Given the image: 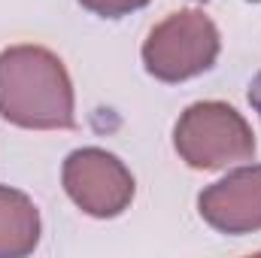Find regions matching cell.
<instances>
[{"mask_svg": "<svg viewBox=\"0 0 261 258\" xmlns=\"http://www.w3.org/2000/svg\"><path fill=\"white\" fill-rule=\"evenodd\" d=\"M0 119L24 131H70L76 97L64 61L43 46L0 52Z\"/></svg>", "mask_w": 261, "mask_h": 258, "instance_id": "1", "label": "cell"}, {"mask_svg": "<svg viewBox=\"0 0 261 258\" xmlns=\"http://www.w3.org/2000/svg\"><path fill=\"white\" fill-rule=\"evenodd\" d=\"M173 146L195 170H222L255 158V134L249 122L225 100L192 104L173 128Z\"/></svg>", "mask_w": 261, "mask_h": 258, "instance_id": "2", "label": "cell"}, {"mask_svg": "<svg viewBox=\"0 0 261 258\" xmlns=\"http://www.w3.org/2000/svg\"><path fill=\"white\" fill-rule=\"evenodd\" d=\"M222 49L219 28L200 9H179L158 21L143 43V67L158 82H186L206 73Z\"/></svg>", "mask_w": 261, "mask_h": 258, "instance_id": "3", "label": "cell"}, {"mask_svg": "<svg viewBox=\"0 0 261 258\" xmlns=\"http://www.w3.org/2000/svg\"><path fill=\"white\" fill-rule=\"evenodd\" d=\"M61 183L67 197L94 219H116L134 200V176L113 152L85 146L70 152L61 167Z\"/></svg>", "mask_w": 261, "mask_h": 258, "instance_id": "4", "label": "cell"}, {"mask_svg": "<svg viewBox=\"0 0 261 258\" xmlns=\"http://www.w3.org/2000/svg\"><path fill=\"white\" fill-rule=\"evenodd\" d=\"M200 219L219 234H255L261 231V164L240 167L197 194Z\"/></svg>", "mask_w": 261, "mask_h": 258, "instance_id": "5", "label": "cell"}, {"mask_svg": "<svg viewBox=\"0 0 261 258\" xmlns=\"http://www.w3.org/2000/svg\"><path fill=\"white\" fill-rule=\"evenodd\" d=\"M40 243V210L18 189L0 186V258L31 255Z\"/></svg>", "mask_w": 261, "mask_h": 258, "instance_id": "6", "label": "cell"}, {"mask_svg": "<svg viewBox=\"0 0 261 258\" xmlns=\"http://www.w3.org/2000/svg\"><path fill=\"white\" fill-rule=\"evenodd\" d=\"M88 12L100 15V18H122V15H130L137 9H143L149 0H79Z\"/></svg>", "mask_w": 261, "mask_h": 258, "instance_id": "7", "label": "cell"}, {"mask_svg": "<svg viewBox=\"0 0 261 258\" xmlns=\"http://www.w3.org/2000/svg\"><path fill=\"white\" fill-rule=\"evenodd\" d=\"M249 104H252V107L261 113V76L252 82V88H249Z\"/></svg>", "mask_w": 261, "mask_h": 258, "instance_id": "8", "label": "cell"}, {"mask_svg": "<svg viewBox=\"0 0 261 258\" xmlns=\"http://www.w3.org/2000/svg\"><path fill=\"white\" fill-rule=\"evenodd\" d=\"M252 3H261V0H252Z\"/></svg>", "mask_w": 261, "mask_h": 258, "instance_id": "9", "label": "cell"}]
</instances>
